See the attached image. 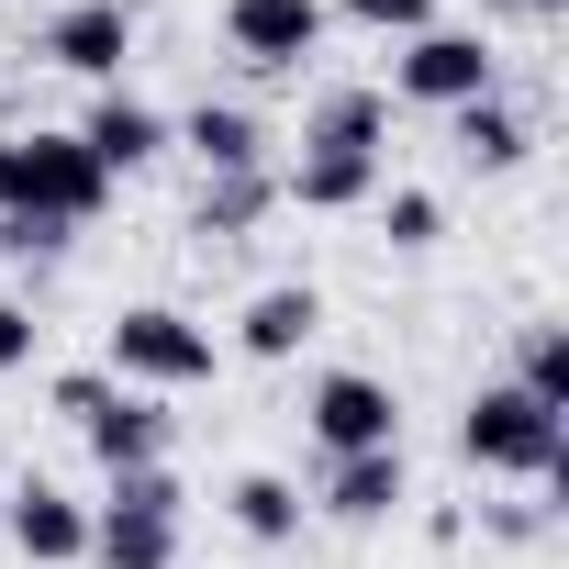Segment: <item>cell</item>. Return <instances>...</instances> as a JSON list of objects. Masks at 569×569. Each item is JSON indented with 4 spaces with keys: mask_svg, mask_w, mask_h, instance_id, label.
I'll list each match as a JSON object with an SVG mask.
<instances>
[{
    "mask_svg": "<svg viewBox=\"0 0 569 569\" xmlns=\"http://www.w3.org/2000/svg\"><path fill=\"white\" fill-rule=\"evenodd\" d=\"M380 134H391V101L380 90H325L313 123H302V146H336V157H380Z\"/></svg>",
    "mask_w": 569,
    "mask_h": 569,
    "instance_id": "obj_16",
    "label": "cell"
},
{
    "mask_svg": "<svg viewBox=\"0 0 569 569\" xmlns=\"http://www.w3.org/2000/svg\"><path fill=\"white\" fill-rule=\"evenodd\" d=\"M46 402H57L68 425H90V413L112 402V380H101V369H57V391H46Z\"/></svg>",
    "mask_w": 569,
    "mask_h": 569,
    "instance_id": "obj_23",
    "label": "cell"
},
{
    "mask_svg": "<svg viewBox=\"0 0 569 569\" xmlns=\"http://www.w3.org/2000/svg\"><path fill=\"white\" fill-rule=\"evenodd\" d=\"M325 336V291H313V279H268V291L234 313V347L246 358H302Z\"/></svg>",
    "mask_w": 569,
    "mask_h": 569,
    "instance_id": "obj_11",
    "label": "cell"
},
{
    "mask_svg": "<svg viewBox=\"0 0 569 569\" xmlns=\"http://www.w3.org/2000/svg\"><path fill=\"white\" fill-rule=\"evenodd\" d=\"M513 391H536L547 413H569V336H558V325H525V369H513Z\"/></svg>",
    "mask_w": 569,
    "mask_h": 569,
    "instance_id": "obj_20",
    "label": "cell"
},
{
    "mask_svg": "<svg viewBox=\"0 0 569 569\" xmlns=\"http://www.w3.org/2000/svg\"><path fill=\"white\" fill-rule=\"evenodd\" d=\"M34 46H46V68H68V79H101V90H112V68L134 57V12H123V0H68V12H57Z\"/></svg>",
    "mask_w": 569,
    "mask_h": 569,
    "instance_id": "obj_8",
    "label": "cell"
},
{
    "mask_svg": "<svg viewBox=\"0 0 569 569\" xmlns=\"http://www.w3.org/2000/svg\"><path fill=\"white\" fill-rule=\"evenodd\" d=\"M391 90L425 101V112H469V101L502 90V57H491V34H469V23H425V34H402Z\"/></svg>",
    "mask_w": 569,
    "mask_h": 569,
    "instance_id": "obj_3",
    "label": "cell"
},
{
    "mask_svg": "<svg viewBox=\"0 0 569 569\" xmlns=\"http://www.w3.org/2000/svg\"><path fill=\"white\" fill-rule=\"evenodd\" d=\"M302 212H358L369 190H380V157H336V146H302V168L279 179Z\"/></svg>",
    "mask_w": 569,
    "mask_h": 569,
    "instance_id": "obj_14",
    "label": "cell"
},
{
    "mask_svg": "<svg viewBox=\"0 0 569 569\" xmlns=\"http://www.w3.org/2000/svg\"><path fill=\"white\" fill-rule=\"evenodd\" d=\"M179 469H123L90 513V558L101 569H179Z\"/></svg>",
    "mask_w": 569,
    "mask_h": 569,
    "instance_id": "obj_2",
    "label": "cell"
},
{
    "mask_svg": "<svg viewBox=\"0 0 569 569\" xmlns=\"http://www.w3.org/2000/svg\"><path fill=\"white\" fill-rule=\"evenodd\" d=\"M402 502V447H369V458H336L325 469V513L336 525H380Z\"/></svg>",
    "mask_w": 569,
    "mask_h": 569,
    "instance_id": "obj_13",
    "label": "cell"
},
{
    "mask_svg": "<svg viewBox=\"0 0 569 569\" xmlns=\"http://www.w3.org/2000/svg\"><path fill=\"white\" fill-rule=\"evenodd\" d=\"M268 201H279V179H268V168H234V179H201V212H190V223H201L212 246H234Z\"/></svg>",
    "mask_w": 569,
    "mask_h": 569,
    "instance_id": "obj_19",
    "label": "cell"
},
{
    "mask_svg": "<svg viewBox=\"0 0 569 569\" xmlns=\"http://www.w3.org/2000/svg\"><path fill=\"white\" fill-rule=\"evenodd\" d=\"M458 447H469V469H502V480H558V469H569V425H558L536 391H513V380H491V391L469 402Z\"/></svg>",
    "mask_w": 569,
    "mask_h": 569,
    "instance_id": "obj_1",
    "label": "cell"
},
{
    "mask_svg": "<svg viewBox=\"0 0 569 569\" xmlns=\"http://www.w3.org/2000/svg\"><path fill=\"white\" fill-rule=\"evenodd\" d=\"M12 369H34V313L0 302V380H12Z\"/></svg>",
    "mask_w": 569,
    "mask_h": 569,
    "instance_id": "obj_24",
    "label": "cell"
},
{
    "mask_svg": "<svg viewBox=\"0 0 569 569\" xmlns=\"http://www.w3.org/2000/svg\"><path fill=\"white\" fill-rule=\"evenodd\" d=\"M325 0H223V46L246 57V68H302L313 46H325Z\"/></svg>",
    "mask_w": 569,
    "mask_h": 569,
    "instance_id": "obj_7",
    "label": "cell"
},
{
    "mask_svg": "<svg viewBox=\"0 0 569 569\" xmlns=\"http://www.w3.org/2000/svg\"><path fill=\"white\" fill-rule=\"evenodd\" d=\"M347 23H369V34H425L436 0H347Z\"/></svg>",
    "mask_w": 569,
    "mask_h": 569,
    "instance_id": "obj_22",
    "label": "cell"
},
{
    "mask_svg": "<svg viewBox=\"0 0 569 569\" xmlns=\"http://www.w3.org/2000/svg\"><path fill=\"white\" fill-rule=\"evenodd\" d=\"M313 447H325V458L402 447V402H391V380H369V369H325V380H313Z\"/></svg>",
    "mask_w": 569,
    "mask_h": 569,
    "instance_id": "obj_6",
    "label": "cell"
},
{
    "mask_svg": "<svg viewBox=\"0 0 569 569\" xmlns=\"http://www.w3.org/2000/svg\"><path fill=\"white\" fill-rule=\"evenodd\" d=\"M79 146L101 157V179H134V168H157V157H168V112H157V101H134V90H101V101H90V123H79Z\"/></svg>",
    "mask_w": 569,
    "mask_h": 569,
    "instance_id": "obj_10",
    "label": "cell"
},
{
    "mask_svg": "<svg viewBox=\"0 0 569 569\" xmlns=\"http://www.w3.org/2000/svg\"><path fill=\"white\" fill-rule=\"evenodd\" d=\"M23 201V134H0V212Z\"/></svg>",
    "mask_w": 569,
    "mask_h": 569,
    "instance_id": "obj_25",
    "label": "cell"
},
{
    "mask_svg": "<svg viewBox=\"0 0 569 569\" xmlns=\"http://www.w3.org/2000/svg\"><path fill=\"white\" fill-rule=\"evenodd\" d=\"M447 146H458L469 168H491V179H502V168H525V123L502 112V90H491V101H469V112H447Z\"/></svg>",
    "mask_w": 569,
    "mask_h": 569,
    "instance_id": "obj_18",
    "label": "cell"
},
{
    "mask_svg": "<svg viewBox=\"0 0 569 569\" xmlns=\"http://www.w3.org/2000/svg\"><path fill=\"white\" fill-rule=\"evenodd\" d=\"M212 358H223V347H212L179 302H134V313H112V380H134V391H201Z\"/></svg>",
    "mask_w": 569,
    "mask_h": 569,
    "instance_id": "obj_4",
    "label": "cell"
},
{
    "mask_svg": "<svg viewBox=\"0 0 569 569\" xmlns=\"http://www.w3.org/2000/svg\"><path fill=\"white\" fill-rule=\"evenodd\" d=\"M101 201H112V179H101V157H90L79 134H23V201H12V212H34V223L79 234Z\"/></svg>",
    "mask_w": 569,
    "mask_h": 569,
    "instance_id": "obj_5",
    "label": "cell"
},
{
    "mask_svg": "<svg viewBox=\"0 0 569 569\" xmlns=\"http://www.w3.org/2000/svg\"><path fill=\"white\" fill-rule=\"evenodd\" d=\"M223 513H234V536H257V547H291V536H302V491L279 480V469H246V480L223 491Z\"/></svg>",
    "mask_w": 569,
    "mask_h": 569,
    "instance_id": "obj_17",
    "label": "cell"
},
{
    "mask_svg": "<svg viewBox=\"0 0 569 569\" xmlns=\"http://www.w3.org/2000/svg\"><path fill=\"white\" fill-rule=\"evenodd\" d=\"M380 223H391V246H436V234H447L436 190H391V201H380Z\"/></svg>",
    "mask_w": 569,
    "mask_h": 569,
    "instance_id": "obj_21",
    "label": "cell"
},
{
    "mask_svg": "<svg viewBox=\"0 0 569 569\" xmlns=\"http://www.w3.org/2000/svg\"><path fill=\"white\" fill-rule=\"evenodd\" d=\"M79 436H90L101 480H123V469H168V413H157L146 391H112V402H101V413H90Z\"/></svg>",
    "mask_w": 569,
    "mask_h": 569,
    "instance_id": "obj_12",
    "label": "cell"
},
{
    "mask_svg": "<svg viewBox=\"0 0 569 569\" xmlns=\"http://www.w3.org/2000/svg\"><path fill=\"white\" fill-rule=\"evenodd\" d=\"M179 146H190L212 179H234V168H268V134H257V112H234V101H201V112L179 123Z\"/></svg>",
    "mask_w": 569,
    "mask_h": 569,
    "instance_id": "obj_15",
    "label": "cell"
},
{
    "mask_svg": "<svg viewBox=\"0 0 569 569\" xmlns=\"http://www.w3.org/2000/svg\"><path fill=\"white\" fill-rule=\"evenodd\" d=\"M0 513H12V547H23L34 569H68V558H90V502H68L57 480L0 491Z\"/></svg>",
    "mask_w": 569,
    "mask_h": 569,
    "instance_id": "obj_9",
    "label": "cell"
}]
</instances>
